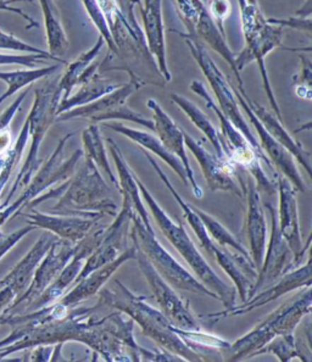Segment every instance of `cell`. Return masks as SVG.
Segmentation results:
<instances>
[{
  "instance_id": "52a82bcc",
  "label": "cell",
  "mask_w": 312,
  "mask_h": 362,
  "mask_svg": "<svg viewBox=\"0 0 312 362\" xmlns=\"http://www.w3.org/2000/svg\"><path fill=\"white\" fill-rule=\"evenodd\" d=\"M129 230L133 244L141 249L160 276L168 284H171L172 287L187 292L198 293L202 296H210L220 300V296L210 291L207 286H204L172 257L156 238L154 227L144 225V222L141 221V217L136 211H133Z\"/></svg>"
},
{
  "instance_id": "7402d4cb",
  "label": "cell",
  "mask_w": 312,
  "mask_h": 362,
  "mask_svg": "<svg viewBox=\"0 0 312 362\" xmlns=\"http://www.w3.org/2000/svg\"><path fill=\"white\" fill-rule=\"evenodd\" d=\"M248 200V215H246V233L250 245V257L259 272L264 261L266 239H267V223L265 217L264 205L261 202L260 192L254 183V178L249 175L245 186Z\"/></svg>"
},
{
  "instance_id": "6da1fadb",
  "label": "cell",
  "mask_w": 312,
  "mask_h": 362,
  "mask_svg": "<svg viewBox=\"0 0 312 362\" xmlns=\"http://www.w3.org/2000/svg\"><path fill=\"white\" fill-rule=\"evenodd\" d=\"M98 305L111 308L127 315L141 327L143 334L156 341L163 350L176 355L182 361H204L200 354L185 344L177 334L176 328L168 317L148 304L144 296H136L119 279H115L112 288H101Z\"/></svg>"
},
{
  "instance_id": "7bdbcfd3",
  "label": "cell",
  "mask_w": 312,
  "mask_h": 362,
  "mask_svg": "<svg viewBox=\"0 0 312 362\" xmlns=\"http://www.w3.org/2000/svg\"><path fill=\"white\" fill-rule=\"evenodd\" d=\"M177 10L185 30L190 31V28L197 23L202 10L207 9V5L202 0H176Z\"/></svg>"
},
{
  "instance_id": "b9f144b4",
  "label": "cell",
  "mask_w": 312,
  "mask_h": 362,
  "mask_svg": "<svg viewBox=\"0 0 312 362\" xmlns=\"http://www.w3.org/2000/svg\"><path fill=\"white\" fill-rule=\"evenodd\" d=\"M300 71L294 77L295 94L300 99L311 100L312 64L310 57L300 54Z\"/></svg>"
},
{
  "instance_id": "603a6c76",
  "label": "cell",
  "mask_w": 312,
  "mask_h": 362,
  "mask_svg": "<svg viewBox=\"0 0 312 362\" xmlns=\"http://www.w3.org/2000/svg\"><path fill=\"white\" fill-rule=\"evenodd\" d=\"M136 257V247H127L120 254L117 259L111 261L106 265L101 266L99 269H94L91 274H87L84 279H79L72 291L62 296L59 299V303L65 305L67 308H76L79 303L87 300L93 296L98 294L101 288L109 282V279L112 277V274L121 267V266L129 260H134Z\"/></svg>"
},
{
  "instance_id": "8fae6325",
  "label": "cell",
  "mask_w": 312,
  "mask_h": 362,
  "mask_svg": "<svg viewBox=\"0 0 312 362\" xmlns=\"http://www.w3.org/2000/svg\"><path fill=\"white\" fill-rule=\"evenodd\" d=\"M283 35H284V27L267 23L265 26L259 28L258 31L251 32L249 35H244L245 47L234 58L236 67H237L239 72L251 62H258L268 102H270V105L272 107L273 112L276 114L278 119H282L281 109H279L277 99L275 97L272 87L270 83L267 70H266V65H265V58L275 49L283 47L282 45Z\"/></svg>"
},
{
  "instance_id": "f6af8a7d",
  "label": "cell",
  "mask_w": 312,
  "mask_h": 362,
  "mask_svg": "<svg viewBox=\"0 0 312 362\" xmlns=\"http://www.w3.org/2000/svg\"><path fill=\"white\" fill-rule=\"evenodd\" d=\"M35 230V226L27 225L25 227L18 228V230H13V232L8 234V235H3L0 238V259L5 257L23 237H26L27 234L31 233L32 230Z\"/></svg>"
},
{
  "instance_id": "ab89813d",
  "label": "cell",
  "mask_w": 312,
  "mask_h": 362,
  "mask_svg": "<svg viewBox=\"0 0 312 362\" xmlns=\"http://www.w3.org/2000/svg\"><path fill=\"white\" fill-rule=\"evenodd\" d=\"M110 119H123V121H129L133 124H139L141 127H146L150 131H155L154 121L153 119H146L144 116L141 115L139 112L133 111L128 106L122 105L115 109V110L108 112L105 115L100 116L96 119L94 124H101V122H108Z\"/></svg>"
},
{
  "instance_id": "1f68e13d",
  "label": "cell",
  "mask_w": 312,
  "mask_h": 362,
  "mask_svg": "<svg viewBox=\"0 0 312 362\" xmlns=\"http://www.w3.org/2000/svg\"><path fill=\"white\" fill-rule=\"evenodd\" d=\"M82 141H83L84 146L83 156L92 159L93 163L96 164L98 168H100L111 185L119 190V180H117V176L115 175L112 168H110L109 161H108L106 146L104 144V139L101 137L99 124H92L88 129H84L82 132Z\"/></svg>"
},
{
  "instance_id": "c3c4849f",
  "label": "cell",
  "mask_w": 312,
  "mask_h": 362,
  "mask_svg": "<svg viewBox=\"0 0 312 362\" xmlns=\"http://www.w3.org/2000/svg\"><path fill=\"white\" fill-rule=\"evenodd\" d=\"M13 1H20V0H0V11H8V13H18V16H21L25 21H27V30H31L32 27H38V23H35V20H33L31 16H28L25 11H23L21 9H18V8H13V6H10V4L13 3Z\"/></svg>"
},
{
  "instance_id": "816d5d0a",
  "label": "cell",
  "mask_w": 312,
  "mask_h": 362,
  "mask_svg": "<svg viewBox=\"0 0 312 362\" xmlns=\"http://www.w3.org/2000/svg\"><path fill=\"white\" fill-rule=\"evenodd\" d=\"M141 4V0H127V13H126V16H127L128 21L134 25V26H139L138 23H137L136 16H134V6L136 5Z\"/></svg>"
},
{
  "instance_id": "d4e9b609",
  "label": "cell",
  "mask_w": 312,
  "mask_h": 362,
  "mask_svg": "<svg viewBox=\"0 0 312 362\" xmlns=\"http://www.w3.org/2000/svg\"><path fill=\"white\" fill-rule=\"evenodd\" d=\"M143 86L144 84L139 81L129 78L128 83L121 84L119 88L103 95L97 100L89 103L87 105L79 106L75 109L62 112L60 115L57 116L55 121L64 122V121H70L74 119H89L92 121V124H94L98 117L105 115L120 106L125 105L128 98L131 97L133 93H136L137 90L141 89Z\"/></svg>"
},
{
  "instance_id": "e0dca14e",
  "label": "cell",
  "mask_w": 312,
  "mask_h": 362,
  "mask_svg": "<svg viewBox=\"0 0 312 362\" xmlns=\"http://www.w3.org/2000/svg\"><path fill=\"white\" fill-rule=\"evenodd\" d=\"M233 90L236 97H237L238 104L241 106V109L245 112L246 117L249 119L250 124L254 126V129H255L256 133L259 136V144L265 155L267 156L272 165H275L284 175L287 180L291 183V186L294 187L295 190H299V192L305 193L306 187H305L303 177L300 175L299 170L296 168L291 154L266 131L264 124H261V121L258 119V116L253 112L249 105L246 104L245 99L238 90L237 87L236 88L233 87Z\"/></svg>"
},
{
  "instance_id": "4dcf8cb0",
  "label": "cell",
  "mask_w": 312,
  "mask_h": 362,
  "mask_svg": "<svg viewBox=\"0 0 312 362\" xmlns=\"http://www.w3.org/2000/svg\"><path fill=\"white\" fill-rule=\"evenodd\" d=\"M45 25L49 53L60 58L67 53L69 40L62 23L60 13L54 0H40Z\"/></svg>"
},
{
  "instance_id": "e575fe53",
  "label": "cell",
  "mask_w": 312,
  "mask_h": 362,
  "mask_svg": "<svg viewBox=\"0 0 312 362\" xmlns=\"http://www.w3.org/2000/svg\"><path fill=\"white\" fill-rule=\"evenodd\" d=\"M171 100L180 107V110L185 112V115L188 116V119L192 121V124H195L199 131H202V134L209 139V141L214 146V149H215L216 155L226 159L222 144H221L220 132L215 129V126L209 119V117L199 109L198 106L195 105L193 102H190V99L183 97V95L171 94Z\"/></svg>"
},
{
  "instance_id": "9a60e30c",
  "label": "cell",
  "mask_w": 312,
  "mask_h": 362,
  "mask_svg": "<svg viewBox=\"0 0 312 362\" xmlns=\"http://www.w3.org/2000/svg\"><path fill=\"white\" fill-rule=\"evenodd\" d=\"M133 211L134 210H133L132 202L129 199L123 198L121 211L115 216L114 222L109 227H106L100 243L84 261L83 267L81 269L75 282L84 279L94 269H99L101 266L117 259L120 254L125 250L123 249L125 237L131 226Z\"/></svg>"
},
{
  "instance_id": "3957f363",
  "label": "cell",
  "mask_w": 312,
  "mask_h": 362,
  "mask_svg": "<svg viewBox=\"0 0 312 362\" xmlns=\"http://www.w3.org/2000/svg\"><path fill=\"white\" fill-rule=\"evenodd\" d=\"M83 158V166L67 180V189L55 204L54 211L62 215L100 218L105 215L116 216L117 205L112 199V192L108 187L105 178L101 176L92 159L87 156Z\"/></svg>"
},
{
  "instance_id": "d6986e66",
  "label": "cell",
  "mask_w": 312,
  "mask_h": 362,
  "mask_svg": "<svg viewBox=\"0 0 312 362\" xmlns=\"http://www.w3.org/2000/svg\"><path fill=\"white\" fill-rule=\"evenodd\" d=\"M146 106L149 110L153 112V121H154V132L158 133V141H161L166 149L171 154L177 156L180 160V163L185 168L188 183L190 188L193 190V194L198 199H202L204 195L202 188L195 180L193 168L190 166V159L185 153V134L183 129H180L175 121L170 117L168 112L163 111V107L160 106L154 99H149L146 102Z\"/></svg>"
},
{
  "instance_id": "ffe728a7",
  "label": "cell",
  "mask_w": 312,
  "mask_h": 362,
  "mask_svg": "<svg viewBox=\"0 0 312 362\" xmlns=\"http://www.w3.org/2000/svg\"><path fill=\"white\" fill-rule=\"evenodd\" d=\"M143 35L150 54L158 64V71L163 80L168 83L172 80L168 70L166 40H165V25L163 18V0H144L141 5Z\"/></svg>"
},
{
  "instance_id": "bcb514c9",
  "label": "cell",
  "mask_w": 312,
  "mask_h": 362,
  "mask_svg": "<svg viewBox=\"0 0 312 362\" xmlns=\"http://www.w3.org/2000/svg\"><path fill=\"white\" fill-rule=\"evenodd\" d=\"M209 13L214 18L217 27L220 28V31L224 33V23L226 18H229L231 13V3L229 0H210V9Z\"/></svg>"
},
{
  "instance_id": "8d00e7d4",
  "label": "cell",
  "mask_w": 312,
  "mask_h": 362,
  "mask_svg": "<svg viewBox=\"0 0 312 362\" xmlns=\"http://www.w3.org/2000/svg\"><path fill=\"white\" fill-rule=\"evenodd\" d=\"M193 209L194 211L198 214L199 218L202 220V225H204L205 230H207V233L210 235V238L216 244H219L221 247H231L233 252L241 254L243 257L251 259L250 254L248 252L245 247H243L242 244L238 242L237 238H234L233 234L231 233L224 225H221L220 222L217 221L216 218L210 216L209 214L202 211L200 209L194 208V206Z\"/></svg>"
},
{
  "instance_id": "4fadbf2b",
  "label": "cell",
  "mask_w": 312,
  "mask_h": 362,
  "mask_svg": "<svg viewBox=\"0 0 312 362\" xmlns=\"http://www.w3.org/2000/svg\"><path fill=\"white\" fill-rule=\"evenodd\" d=\"M311 287V259L308 257L306 264L294 269H290L283 274L278 283L273 287L267 288L258 296H251L245 303L238 306H231L220 313H212V314L202 315V318H209L214 321H219L221 318L234 317L248 314L253 310L259 309L261 306L268 304L270 301L277 300L278 298L284 296L287 293L293 292L296 289Z\"/></svg>"
},
{
  "instance_id": "2e32d148",
  "label": "cell",
  "mask_w": 312,
  "mask_h": 362,
  "mask_svg": "<svg viewBox=\"0 0 312 362\" xmlns=\"http://www.w3.org/2000/svg\"><path fill=\"white\" fill-rule=\"evenodd\" d=\"M264 206L271 218V234L268 244H266L267 249H265V260L262 261V265L260 267L255 283L251 289V296L264 287L265 284L276 282L283 274L290 271L293 261V252L278 227L277 210L271 203H266Z\"/></svg>"
},
{
  "instance_id": "d590c367",
  "label": "cell",
  "mask_w": 312,
  "mask_h": 362,
  "mask_svg": "<svg viewBox=\"0 0 312 362\" xmlns=\"http://www.w3.org/2000/svg\"><path fill=\"white\" fill-rule=\"evenodd\" d=\"M28 138H30V129H28V122L26 119L23 129L18 133L16 141L11 144L9 151H6L3 156H0V197L3 194V190L6 183L9 182L13 170L18 166L20 160L23 159Z\"/></svg>"
},
{
  "instance_id": "f907efd6",
  "label": "cell",
  "mask_w": 312,
  "mask_h": 362,
  "mask_svg": "<svg viewBox=\"0 0 312 362\" xmlns=\"http://www.w3.org/2000/svg\"><path fill=\"white\" fill-rule=\"evenodd\" d=\"M52 345H38L33 348L31 360L33 361H49L50 355L53 353V349L50 348Z\"/></svg>"
},
{
  "instance_id": "ee69618b",
  "label": "cell",
  "mask_w": 312,
  "mask_h": 362,
  "mask_svg": "<svg viewBox=\"0 0 312 362\" xmlns=\"http://www.w3.org/2000/svg\"><path fill=\"white\" fill-rule=\"evenodd\" d=\"M0 49H8V50L23 52V53L26 54H42V55L53 57L49 52H45L43 49L37 48V47H33V45H28V43H25L23 40L16 38L15 35L6 33V32L1 31V30H0Z\"/></svg>"
},
{
  "instance_id": "db71d44e",
  "label": "cell",
  "mask_w": 312,
  "mask_h": 362,
  "mask_svg": "<svg viewBox=\"0 0 312 362\" xmlns=\"http://www.w3.org/2000/svg\"><path fill=\"white\" fill-rule=\"evenodd\" d=\"M23 1H30L31 3L32 0H23Z\"/></svg>"
},
{
  "instance_id": "681fc988",
  "label": "cell",
  "mask_w": 312,
  "mask_h": 362,
  "mask_svg": "<svg viewBox=\"0 0 312 362\" xmlns=\"http://www.w3.org/2000/svg\"><path fill=\"white\" fill-rule=\"evenodd\" d=\"M15 299L16 296L11 288L6 286L0 287V315L4 314L5 311L9 309Z\"/></svg>"
},
{
  "instance_id": "f5cc1de1",
  "label": "cell",
  "mask_w": 312,
  "mask_h": 362,
  "mask_svg": "<svg viewBox=\"0 0 312 362\" xmlns=\"http://www.w3.org/2000/svg\"><path fill=\"white\" fill-rule=\"evenodd\" d=\"M311 0H306V3L303 5V8L295 13V16H298V18H311Z\"/></svg>"
},
{
  "instance_id": "5b68a950",
  "label": "cell",
  "mask_w": 312,
  "mask_h": 362,
  "mask_svg": "<svg viewBox=\"0 0 312 362\" xmlns=\"http://www.w3.org/2000/svg\"><path fill=\"white\" fill-rule=\"evenodd\" d=\"M311 287H308L305 292L281 305L255 328L231 344L227 350L232 353L229 361L253 358L256 351L264 348L273 338L293 333L300 321L311 313Z\"/></svg>"
},
{
  "instance_id": "4316f807",
  "label": "cell",
  "mask_w": 312,
  "mask_h": 362,
  "mask_svg": "<svg viewBox=\"0 0 312 362\" xmlns=\"http://www.w3.org/2000/svg\"><path fill=\"white\" fill-rule=\"evenodd\" d=\"M105 40L99 35L96 45L87 52L81 54L79 58L75 59L70 64H67V67L62 77L59 78V89L62 92V102L70 97L72 89L76 86H81L84 82L91 80L93 76L99 72L100 64L96 62L98 55L100 54L101 49L104 48Z\"/></svg>"
},
{
  "instance_id": "9c48e42d",
  "label": "cell",
  "mask_w": 312,
  "mask_h": 362,
  "mask_svg": "<svg viewBox=\"0 0 312 362\" xmlns=\"http://www.w3.org/2000/svg\"><path fill=\"white\" fill-rule=\"evenodd\" d=\"M74 137V133H69L67 136L59 141L53 154L50 155L45 165H42L38 171L32 177L31 181L28 182L26 189L23 190V194L20 195L11 205L0 210V226L4 225L5 222L9 221L10 218L18 216V214L27 208V205L33 202L35 198L43 194L45 190L55 186L57 183L65 182L74 176L76 171V166L79 164V160L83 158V151H77L71 155L67 160H64V149L67 141Z\"/></svg>"
},
{
  "instance_id": "7a4b0ae2",
  "label": "cell",
  "mask_w": 312,
  "mask_h": 362,
  "mask_svg": "<svg viewBox=\"0 0 312 362\" xmlns=\"http://www.w3.org/2000/svg\"><path fill=\"white\" fill-rule=\"evenodd\" d=\"M137 185L141 192V199H144L146 206L149 208L151 215L154 217L158 227L163 232V235L170 240V243L176 247L177 252H180L182 257L187 261V264L193 269L194 274L200 279V282L207 286L210 291L216 293L220 296L221 303L226 305V308L233 306L236 303V289L229 287V284L216 274L212 266L207 264V260L202 257L199 252L198 247H195L193 240L185 230V226L182 223H176L168 216V212L165 211L154 197L150 194L149 190L143 185V182L137 178Z\"/></svg>"
},
{
  "instance_id": "8992f818",
  "label": "cell",
  "mask_w": 312,
  "mask_h": 362,
  "mask_svg": "<svg viewBox=\"0 0 312 362\" xmlns=\"http://www.w3.org/2000/svg\"><path fill=\"white\" fill-rule=\"evenodd\" d=\"M193 93L198 94L204 99L207 107L215 112V115L220 119L221 126V144L224 149V158L229 160L231 164L236 168H242L249 173L256 182V188L262 190L267 195H273L277 192V182L273 181L266 175L264 168H261L255 151L253 149L250 143L246 141L242 132L229 121L224 112L220 110L219 105H216L214 98L210 95L205 88V86L200 81H193L190 86Z\"/></svg>"
},
{
  "instance_id": "f35d334b",
  "label": "cell",
  "mask_w": 312,
  "mask_h": 362,
  "mask_svg": "<svg viewBox=\"0 0 312 362\" xmlns=\"http://www.w3.org/2000/svg\"><path fill=\"white\" fill-rule=\"evenodd\" d=\"M83 4L84 9L88 13L91 21L96 26L99 33H100L103 40H105V45L109 48V54L106 55L108 58H112L117 54V49L115 47L114 40L111 38L109 27L106 25L105 20L101 15L100 10L98 8L97 0H81Z\"/></svg>"
},
{
  "instance_id": "836d02e7",
  "label": "cell",
  "mask_w": 312,
  "mask_h": 362,
  "mask_svg": "<svg viewBox=\"0 0 312 362\" xmlns=\"http://www.w3.org/2000/svg\"><path fill=\"white\" fill-rule=\"evenodd\" d=\"M60 62H57L54 65H49L45 67H35V69H28V70H16L4 72L0 71V81H3L8 84L6 92L0 95V104L5 102L8 98L13 97V94L18 93L25 87L31 86L37 81L42 78H47L49 76L53 75L60 69Z\"/></svg>"
},
{
  "instance_id": "7c38bea8",
  "label": "cell",
  "mask_w": 312,
  "mask_h": 362,
  "mask_svg": "<svg viewBox=\"0 0 312 362\" xmlns=\"http://www.w3.org/2000/svg\"><path fill=\"white\" fill-rule=\"evenodd\" d=\"M75 252L76 243L57 238L53 245L49 247L45 257L35 269L30 287L27 288L23 296L13 300L11 306L5 313H13L18 308L26 310L54 282V279H57L64 267L69 264Z\"/></svg>"
},
{
  "instance_id": "277c9868",
  "label": "cell",
  "mask_w": 312,
  "mask_h": 362,
  "mask_svg": "<svg viewBox=\"0 0 312 362\" xmlns=\"http://www.w3.org/2000/svg\"><path fill=\"white\" fill-rule=\"evenodd\" d=\"M60 78V77H59ZM59 78L49 80L35 89V100L31 111L27 116L30 137L32 138L30 151L27 153L25 164L18 173L11 189L5 199L4 204L0 205V210L6 208L13 200V194L20 188L26 187L32 177L38 171L42 161L40 159V149L45 134L57 119V106L62 102V92L59 89Z\"/></svg>"
},
{
  "instance_id": "d6a6232c",
  "label": "cell",
  "mask_w": 312,
  "mask_h": 362,
  "mask_svg": "<svg viewBox=\"0 0 312 362\" xmlns=\"http://www.w3.org/2000/svg\"><path fill=\"white\" fill-rule=\"evenodd\" d=\"M121 84L111 83L109 81L101 78L98 72L97 75L93 76L91 80L79 86L77 93L60 102L57 106V116L79 106L87 105L89 103H93L103 95L119 88Z\"/></svg>"
},
{
  "instance_id": "484cf974",
  "label": "cell",
  "mask_w": 312,
  "mask_h": 362,
  "mask_svg": "<svg viewBox=\"0 0 312 362\" xmlns=\"http://www.w3.org/2000/svg\"><path fill=\"white\" fill-rule=\"evenodd\" d=\"M237 89L241 92L246 104L249 105L253 112L258 116V119L261 121V124H264L265 129L276 141L286 148L289 151L291 156H294L296 161L299 163L305 171L308 173V176L311 175V165H310V153L304 149L303 146L294 141L293 137L290 136L283 124H281V119H277V116L272 115L271 112H268L264 106L260 105L254 100H251L249 95L244 90V86H237Z\"/></svg>"
},
{
  "instance_id": "5bb4252c",
  "label": "cell",
  "mask_w": 312,
  "mask_h": 362,
  "mask_svg": "<svg viewBox=\"0 0 312 362\" xmlns=\"http://www.w3.org/2000/svg\"><path fill=\"white\" fill-rule=\"evenodd\" d=\"M277 192L279 199L278 206L277 220L278 227L281 230L283 238L286 239L293 252V261L290 269H294L303 264L304 257L310 249L311 235L308 237V242L303 244L301 240V230H300L299 212H298V203L295 198L294 187L291 186L286 177L277 176Z\"/></svg>"
},
{
  "instance_id": "cb8c5ba5",
  "label": "cell",
  "mask_w": 312,
  "mask_h": 362,
  "mask_svg": "<svg viewBox=\"0 0 312 362\" xmlns=\"http://www.w3.org/2000/svg\"><path fill=\"white\" fill-rule=\"evenodd\" d=\"M57 239V235L47 230L35 242V245L30 249V252H27L26 255L10 269L9 274H6L4 279H0V287L6 286L11 288L16 298L23 296V293L26 292L27 288L30 287L35 269L40 265V261L45 257L49 247L53 245Z\"/></svg>"
},
{
  "instance_id": "f1b7e54d",
  "label": "cell",
  "mask_w": 312,
  "mask_h": 362,
  "mask_svg": "<svg viewBox=\"0 0 312 362\" xmlns=\"http://www.w3.org/2000/svg\"><path fill=\"white\" fill-rule=\"evenodd\" d=\"M108 129H110L114 132L120 133L128 139L137 143L138 146H141L143 149L149 151L153 154L158 155L160 159L163 160V163L170 166V168L177 173V176L180 177V181L183 182L187 186H190L188 183V178H187V173H185V168L180 163V160L171 154L170 151L161 144V141H158V138L154 137L150 133L144 132V131H139V129H131L125 124H120V122H108L105 124Z\"/></svg>"
},
{
  "instance_id": "44dd1931",
  "label": "cell",
  "mask_w": 312,
  "mask_h": 362,
  "mask_svg": "<svg viewBox=\"0 0 312 362\" xmlns=\"http://www.w3.org/2000/svg\"><path fill=\"white\" fill-rule=\"evenodd\" d=\"M26 215L27 225L35 226V228L48 230L57 238L65 239L72 243H77L83 239L93 226L100 217L81 216V215H50L31 208Z\"/></svg>"
},
{
  "instance_id": "ac0fdd59",
  "label": "cell",
  "mask_w": 312,
  "mask_h": 362,
  "mask_svg": "<svg viewBox=\"0 0 312 362\" xmlns=\"http://www.w3.org/2000/svg\"><path fill=\"white\" fill-rule=\"evenodd\" d=\"M185 134V144L192 151V154L198 160L202 175L207 180V187L212 192H229L237 195L238 198H242V187L238 186L234 180V175H237L236 166L231 164L229 160L220 158L207 151L204 146L195 141L190 134L183 131Z\"/></svg>"
},
{
  "instance_id": "60d3db41",
  "label": "cell",
  "mask_w": 312,
  "mask_h": 362,
  "mask_svg": "<svg viewBox=\"0 0 312 362\" xmlns=\"http://www.w3.org/2000/svg\"><path fill=\"white\" fill-rule=\"evenodd\" d=\"M47 60H54L60 62L62 65H67V62L64 59L48 57L42 54H23V55H11V54H0V66L3 65H20V66L35 69L37 65L45 64Z\"/></svg>"
},
{
  "instance_id": "74e56055",
  "label": "cell",
  "mask_w": 312,
  "mask_h": 362,
  "mask_svg": "<svg viewBox=\"0 0 312 362\" xmlns=\"http://www.w3.org/2000/svg\"><path fill=\"white\" fill-rule=\"evenodd\" d=\"M262 354H273L277 356L279 361L283 362L289 361L291 358H299L301 361L305 362L310 361V358H308L296 345L293 333H287L283 336L273 338L270 343L265 345L264 348L256 351L254 358L262 355Z\"/></svg>"
},
{
  "instance_id": "ba28073f",
  "label": "cell",
  "mask_w": 312,
  "mask_h": 362,
  "mask_svg": "<svg viewBox=\"0 0 312 362\" xmlns=\"http://www.w3.org/2000/svg\"><path fill=\"white\" fill-rule=\"evenodd\" d=\"M178 35L185 40V45H188L190 53L193 55L194 60L198 62L202 74L207 77L209 84L212 86L216 99L219 102L220 110L242 132L243 136L246 138V141L250 143V146L255 151L260 161L262 164L267 165L268 168H272V163L265 155L260 146L259 141L256 139L254 133L251 131L250 126L246 124V121L244 119L242 109L238 104L237 97L234 94L232 84L229 83V80L224 75V72L216 65L215 62L209 55L207 49L204 48L200 40H197L195 37L180 33V32H178Z\"/></svg>"
},
{
  "instance_id": "f546056e",
  "label": "cell",
  "mask_w": 312,
  "mask_h": 362,
  "mask_svg": "<svg viewBox=\"0 0 312 362\" xmlns=\"http://www.w3.org/2000/svg\"><path fill=\"white\" fill-rule=\"evenodd\" d=\"M108 148L110 151L115 166L119 173L120 193L122 194L123 198L129 199L132 202L133 210L139 215L141 221L144 222V225L153 226L150 221L149 215L146 212V209H145L144 203L141 200V192H139L136 182V175L128 166L122 151L112 139H108Z\"/></svg>"
},
{
  "instance_id": "30bf717a",
  "label": "cell",
  "mask_w": 312,
  "mask_h": 362,
  "mask_svg": "<svg viewBox=\"0 0 312 362\" xmlns=\"http://www.w3.org/2000/svg\"><path fill=\"white\" fill-rule=\"evenodd\" d=\"M134 245V244H133ZM136 247V245H134ZM138 267L144 276L146 282L149 284L150 291L158 303L160 311L163 313L168 321L175 327L185 329V331H199L202 329L197 318L190 310L188 300L182 299L177 296L175 289L160 276L158 271L151 265L146 257L139 247H136V257Z\"/></svg>"
},
{
  "instance_id": "7dc6e473",
  "label": "cell",
  "mask_w": 312,
  "mask_h": 362,
  "mask_svg": "<svg viewBox=\"0 0 312 362\" xmlns=\"http://www.w3.org/2000/svg\"><path fill=\"white\" fill-rule=\"evenodd\" d=\"M267 23L282 27H289L298 31L308 32V35L311 33V18H290L284 20L271 18H267Z\"/></svg>"
},
{
  "instance_id": "83f0119b",
  "label": "cell",
  "mask_w": 312,
  "mask_h": 362,
  "mask_svg": "<svg viewBox=\"0 0 312 362\" xmlns=\"http://www.w3.org/2000/svg\"><path fill=\"white\" fill-rule=\"evenodd\" d=\"M185 35L195 37L199 40H204L212 50H215L216 53L219 54L221 58L224 59L233 71L238 86H243L242 76H241V72L237 70L236 62H234L236 55L229 47V43L226 40V35L220 31V28L216 25L207 8L202 10L197 23H194V26L190 28V31L185 32Z\"/></svg>"
}]
</instances>
